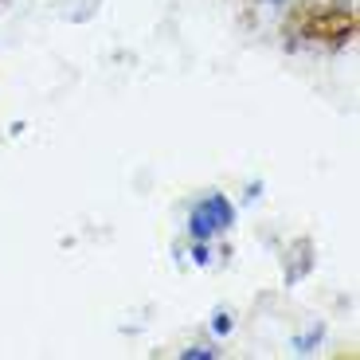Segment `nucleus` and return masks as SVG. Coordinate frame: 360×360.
Returning <instances> with one entry per match:
<instances>
[{
    "label": "nucleus",
    "instance_id": "obj_1",
    "mask_svg": "<svg viewBox=\"0 0 360 360\" xmlns=\"http://www.w3.org/2000/svg\"><path fill=\"white\" fill-rule=\"evenodd\" d=\"M231 219V207L224 204V200H207V204L196 207V235H212L219 224H227Z\"/></svg>",
    "mask_w": 360,
    "mask_h": 360
},
{
    "label": "nucleus",
    "instance_id": "obj_2",
    "mask_svg": "<svg viewBox=\"0 0 360 360\" xmlns=\"http://www.w3.org/2000/svg\"><path fill=\"white\" fill-rule=\"evenodd\" d=\"M309 32H321V39H341L352 32V16H345V12H329V16H317L314 24H309Z\"/></svg>",
    "mask_w": 360,
    "mask_h": 360
}]
</instances>
